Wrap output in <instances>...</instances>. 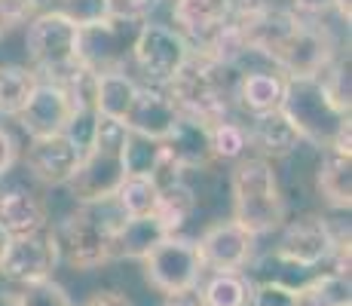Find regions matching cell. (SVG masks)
Masks as SVG:
<instances>
[{
    "instance_id": "obj_37",
    "label": "cell",
    "mask_w": 352,
    "mask_h": 306,
    "mask_svg": "<svg viewBox=\"0 0 352 306\" xmlns=\"http://www.w3.org/2000/svg\"><path fill=\"white\" fill-rule=\"evenodd\" d=\"M16 153H19L16 138L10 135V129L0 126V178H3V175L12 168V162H16Z\"/></svg>"
},
{
    "instance_id": "obj_17",
    "label": "cell",
    "mask_w": 352,
    "mask_h": 306,
    "mask_svg": "<svg viewBox=\"0 0 352 306\" xmlns=\"http://www.w3.org/2000/svg\"><path fill=\"white\" fill-rule=\"evenodd\" d=\"M178 107L168 98V92L162 86H138V95H135L132 107H129L123 126L129 132H138L144 138L153 141H166V135L172 132L175 120H178Z\"/></svg>"
},
{
    "instance_id": "obj_33",
    "label": "cell",
    "mask_w": 352,
    "mask_h": 306,
    "mask_svg": "<svg viewBox=\"0 0 352 306\" xmlns=\"http://www.w3.org/2000/svg\"><path fill=\"white\" fill-rule=\"evenodd\" d=\"M50 10H58L62 16L71 19L77 28H86V25H96L101 19L113 16L111 0H56Z\"/></svg>"
},
{
    "instance_id": "obj_8",
    "label": "cell",
    "mask_w": 352,
    "mask_h": 306,
    "mask_svg": "<svg viewBox=\"0 0 352 306\" xmlns=\"http://www.w3.org/2000/svg\"><path fill=\"white\" fill-rule=\"evenodd\" d=\"M193 46L178 28L147 19L132 46V65L144 86H168L187 65Z\"/></svg>"
},
{
    "instance_id": "obj_14",
    "label": "cell",
    "mask_w": 352,
    "mask_h": 306,
    "mask_svg": "<svg viewBox=\"0 0 352 306\" xmlns=\"http://www.w3.org/2000/svg\"><path fill=\"white\" fill-rule=\"evenodd\" d=\"M80 160H83V151H80L65 132L31 138L28 151H25V166H28V172L40 184H46V187H67L71 178L77 175Z\"/></svg>"
},
{
    "instance_id": "obj_21",
    "label": "cell",
    "mask_w": 352,
    "mask_h": 306,
    "mask_svg": "<svg viewBox=\"0 0 352 306\" xmlns=\"http://www.w3.org/2000/svg\"><path fill=\"white\" fill-rule=\"evenodd\" d=\"M316 193L334 212H349L352 206V151L328 147L316 166Z\"/></svg>"
},
{
    "instance_id": "obj_40",
    "label": "cell",
    "mask_w": 352,
    "mask_h": 306,
    "mask_svg": "<svg viewBox=\"0 0 352 306\" xmlns=\"http://www.w3.org/2000/svg\"><path fill=\"white\" fill-rule=\"evenodd\" d=\"M0 306H12V297H0Z\"/></svg>"
},
{
    "instance_id": "obj_35",
    "label": "cell",
    "mask_w": 352,
    "mask_h": 306,
    "mask_svg": "<svg viewBox=\"0 0 352 306\" xmlns=\"http://www.w3.org/2000/svg\"><path fill=\"white\" fill-rule=\"evenodd\" d=\"M37 12H43L40 0H0V22H3L6 31L28 25Z\"/></svg>"
},
{
    "instance_id": "obj_12",
    "label": "cell",
    "mask_w": 352,
    "mask_h": 306,
    "mask_svg": "<svg viewBox=\"0 0 352 306\" xmlns=\"http://www.w3.org/2000/svg\"><path fill=\"white\" fill-rule=\"evenodd\" d=\"M56 267H58V251H56V239H52V227H43L28 236H12L3 257H0V276L6 282L19 285V288L52 278Z\"/></svg>"
},
{
    "instance_id": "obj_30",
    "label": "cell",
    "mask_w": 352,
    "mask_h": 306,
    "mask_svg": "<svg viewBox=\"0 0 352 306\" xmlns=\"http://www.w3.org/2000/svg\"><path fill=\"white\" fill-rule=\"evenodd\" d=\"M208 141H212V156L218 162H239L248 153L245 122H236L233 117L212 122L208 126Z\"/></svg>"
},
{
    "instance_id": "obj_13",
    "label": "cell",
    "mask_w": 352,
    "mask_h": 306,
    "mask_svg": "<svg viewBox=\"0 0 352 306\" xmlns=\"http://www.w3.org/2000/svg\"><path fill=\"white\" fill-rule=\"evenodd\" d=\"M257 236L248 233L239 221H218L196 239L202 267L212 273H242L254 261Z\"/></svg>"
},
{
    "instance_id": "obj_27",
    "label": "cell",
    "mask_w": 352,
    "mask_h": 306,
    "mask_svg": "<svg viewBox=\"0 0 352 306\" xmlns=\"http://www.w3.org/2000/svg\"><path fill=\"white\" fill-rule=\"evenodd\" d=\"M196 202H199L196 199V190L181 178V181L168 184V187H160V202H157V212L153 215L162 221V227L168 230V236H175V233H181L184 223L193 217Z\"/></svg>"
},
{
    "instance_id": "obj_29",
    "label": "cell",
    "mask_w": 352,
    "mask_h": 306,
    "mask_svg": "<svg viewBox=\"0 0 352 306\" xmlns=\"http://www.w3.org/2000/svg\"><path fill=\"white\" fill-rule=\"evenodd\" d=\"M199 294L206 306H252V278L242 273H212Z\"/></svg>"
},
{
    "instance_id": "obj_41",
    "label": "cell",
    "mask_w": 352,
    "mask_h": 306,
    "mask_svg": "<svg viewBox=\"0 0 352 306\" xmlns=\"http://www.w3.org/2000/svg\"><path fill=\"white\" fill-rule=\"evenodd\" d=\"M3 34H6V28H3V22H0V40H3Z\"/></svg>"
},
{
    "instance_id": "obj_31",
    "label": "cell",
    "mask_w": 352,
    "mask_h": 306,
    "mask_svg": "<svg viewBox=\"0 0 352 306\" xmlns=\"http://www.w3.org/2000/svg\"><path fill=\"white\" fill-rule=\"evenodd\" d=\"M166 153L162 141H153V138H144L138 132H129L126 129V138H123V166H126V175H153Z\"/></svg>"
},
{
    "instance_id": "obj_36",
    "label": "cell",
    "mask_w": 352,
    "mask_h": 306,
    "mask_svg": "<svg viewBox=\"0 0 352 306\" xmlns=\"http://www.w3.org/2000/svg\"><path fill=\"white\" fill-rule=\"evenodd\" d=\"M340 0H288V10L300 19H322L328 12H337Z\"/></svg>"
},
{
    "instance_id": "obj_7",
    "label": "cell",
    "mask_w": 352,
    "mask_h": 306,
    "mask_svg": "<svg viewBox=\"0 0 352 306\" xmlns=\"http://www.w3.org/2000/svg\"><path fill=\"white\" fill-rule=\"evenodd\" d=\"M337 52L340 46H337L334 34L319 19L297 16L285 28V34L263 52V58L285 77H322L324 67L337 58Z\"/></svg>"
},
{
    "instance_id": "obj_5",
    "label": "cell",
    "mask_w": 352,
    "mask_h": 306,
    "mask_svg": "<svg viewBox=\"0 0 352 306\" xmlns=\"http://www.w3.org/2000/svg\"><path fill=\"white\" fill-rule=\"evenodd\" d=\"M123 221L120 217H101L98 206H80L77 212L52 227V239H56L58 263H67L71 270L89 273L104 263L113 261V230Z\"/></svg>"
},
{
    "instance_id": "obj_4",
    "label": "cell",
    "mask_w": 352,
    "mask_h": 306,
    "mask_svg": "<svg viewBox=\"0 0 352 306\" xmlns=\"http://www.w3.org/2000/svg\"><path fill=\"white\" fill-rule=\"evenodd\" d=\"M123 138H126L123 122L98 113L92 144L80 160L77 175L67 184L80 206H104V202H111L117 196L120 184L126 181Z\"/></svg>"
},
{
    "instance_id": "obj_3",
    "label": "cell",
    "mask_w": 352,
    "mask_h": 306,
    "mask_svg": "<svg viewBox=\"0 0 352 306\" xmlns=\"http://www.w3.org/2000/svg\"><path fill=\"white\" fill-rule=\"evenodd\" d=\"M230 193H233V221H239L257 239L276 233L288 221L285 193L273 162L261 156H242L230 172Z\"/></svg>"
},
{
    "instance_id": "obj_23",
    "label": "cell",
    "mask_w": 352,
    "mask_h": 306,
    "mask_svg": "<svg viewBox=\"0 0 352 306\" xmlns=\"http://www.w3.org/2000/svg\"><path fill=\"white\" fill-rule=\"evenodd\" d=\"M0 227L6 230L10 239L28 236L50 227V212H46L43 199L28 190H6V193H0Z\"/></svg>"
},
{
    "instance_id": "obj_34",
    "label": "cell",
    "mask_w": 352,
    "mask_h": 306,
    "mask_svg": "<svg viewBox=\"0 0 352 306\" xmlns=\"http://www.w3.org/2000/svg\"><path fill=\"white\" fill-rule=\"evenodd\" d=\"M252 306H297V291L282 282H252Z\"/></svg>"
},
{
    "instance_id": "obj_32",
    "label": "cell",
    "mask_w": 352,
    "mask_h": 306,
    "mask_svg": "<svg viewBox=\"0 0 352 306\" xmlns=\"http://www.w3.org/2000/svg\"><path fill=\"white\" fill-rule=\"evenodd\" d=\"M12 306H74V300L56 278H46L19 288V294H12Z\"/></svg>"
},
{
    "instance_id": "obj_9",
    "label": "cell",
    "mask_w": 352,
    "mask_h": 306,
    "mask_svg": "<svg viewBox=\"0 0 352 306\" xmlns=\"http://www.w3.org/2000/svg\"><path fill=\"white\" fill-rule=\"evenodd\" d=\"M141 263H144L147 285L157 288L162 297L199 288V278L206 273L196 239H184L181 233L166 236Z\"/></svg>"
},
{
    "instance_id": "obj_20",
    "label": "cell",
    "mask_w": 352,
    "mask_h": 306,
    "mask_svg": "<svg viewBox=\"0 0 352 306\" xmlns=\"http://www.w3.org/2000/svg\"><path fill=\"white\" fill-rule=\"evenodd\" d=\"M248 147L254 151V156L267 162H276V160H285L303 144L297 129L288 122V117L282 111H273V113H261V117H248Z\"/></svg>"
},
{
    "instance_id": "obj_11",
    "label": "cell",
    "mask_w": 352,
    "mask_h": 306,
    "mask_svg": "<svg viewBox=\"0 0 352 306\" xmlns=\"http://www.w3.org/2000/svg\"><path fill=\"white\" fill-rule=\"evenodd\" d=\"M276 233H279V245L273 251L276 257L303 270H322V263H331L334 257L337 236L343 230H334L324 217L307 215L297 221H285Z\"/></svg>"
},
{
    "instance_id": "obj_16",
    "label": "cell",
    "mask_w": 352,
    "mask_h": 306,
    "mask_svg": "<svg viewBox=\"0 0 352 306\" xmlns=\"http://www.w3.org/2000/svg\"><path fill=\"white\" fill-rule=\"evenodd\" d=\"M230 22H233L230 0H172V28L184 34L193 50L206 46Z\"/></svg>"
},
{
    "instance_id": "obj_39",
    "label": "cell",
    "mask_w": 352,
    "mask_h": 306,
    "mask_svg": "<svg viewBox=\"0 0 352 306\" xmlns=\"http://www.w3.org/2000/svg\"><path fill=\"white\" fill-rule=\"evenodd\" d=\"M233 3V16H248V12H263L273 10V6H282L279 0H230Z\"/></svg>"
},
{
    "instance_id": "obj_24",
    "label": "cell",
    "mask_w": 352,
    "mask_h": 306,
    "mask_svg": "<svg viewBox=\"0 0 352 306\" xmlns=\"http://www.w3.org/2000/svg\"><path fill=\"white\" fill-rule=\"evenodd\" d=\"M138 80L126 71H107L98 74V86H96V113L111 120H126L129 107H132L135 95H138Z\"/></svg>"
},
{
    "instance_id": "obj_10",
    "label": "cell",
    "mask_w": 352,
    "mask_h": 306,
    "mask_svg": "<svg viewBox=\"0 0 352 306\" xmlns=\"http://www.w3.org/2000/svg\"><path fill=\"white\" fill-rule=\"evenodd\" d=\"M144 22L147 19L107 16L96 25L80 28V65L92 67L96 74L126 71L129 58H132L135 37H138Z\"/></svg>"
},
{
    "instance_id": "obj_6",
    "label": "cell",
    "mask_w": 352,
    "mask_h": 306,
    "mask_svg": "<svg viewBox=\"0 0 352 306\" xmlns=\"http://www.w3.org/2000/svg\"><path fill=\"white\" fill-rule=\"evenodd\" d=\"M25 28V50L37 77L62 83L80 65V28L58 10L37 12Z\"/></svg>"
},
{
    "instance_id": "obj_19",
    "label": "cell",
    "mask_w": 352,
    "mask_h": 306,
    "mask_svg": "<svg viewBox=\"0 0 352 306\" xmlns=\"http://www.w3.org/2000/svg\"><path fill=\"white\" fill-rule=\"evenodd\" d=\"M288 77L276 67H252V71L239 74L236 83V107L248 117H261V113H273L282 107L285 98Z\"/></svg>"
},
{
    "instance_id": "obj_18",
    "label": "cell",
    "mask_w": 352,
    "mask_h": 306,
    "mask_svg": "<svg viewBox=\"0 0 352 306\" xmlns=\"http://www.w3.org/2000/svg\"><path fill=\"white\" fill-rule=\"evenodd\" d=\"M162 147L181 166V172H199V168H208L214 162L212 141H208V122L187 117V113H181L175 120L172 132L166 135Z\"/></svg>"
},
{
    "instance_id": "obj_15",
    "label": "cell",
    "mask_w": 352,
    "mask_h": 306,
    "mask_svg": "<svg viewBox=\"0 0 352 306\" xmlns=\"http://www.w3.org/2000/svg\"><path fill=\"white\" fill-rule=\"evenodd\" d=\"M71 117H74V107L65 86L56 83V80H40L34 95L28 98V105L16 117V122L28 132V138H40V135L65 132Z\"/></svg>"
},
{
    "instance_id": "obj_28",
    "label": "cell",
    "mask_w": 352,
    "mask_h": 306,
    "mask_svg": "<svg viewBox=\"0 0 352 306\" xmlns=\"http://www.w3.org/2000/svg\"><path fill=\"white\" fill-rule=\"evenodd\" d=\"M113 206L120 208L123 217H144L157 212L160 202V187L151 175H126V181L120 184L117 196H113Z\"/></svg>"
},
{
    "instance_id": "obj_38",
    "label": "cell",
    "mask_w": 352,
    "mask_h": 306,
    "mask_svg": "<svg viewBox=\"0 0 352 306\" xmlns=\"http://www.w3.org/2000/svg\"><path fill=\"white\" fill-rule=\"evenodd\" d=\"M83 306H135V303L120 291H96Z\"/></svg>"
},
{
    "instance_id": "obj_2",
    "label": "cell",
    "mask_w": 352,
    "mask_h": 306,
    "mask_svg": "<svg viewBox=\"0 0 352 306\" xmlns=\"http://www.w3.org/2000/svg\"><path fill=\"white\" fill-rule=\"evenodd\" d=\"M279 111L297 129L300 141H309L319 151H328V147L352 151L349 111L334 105L319 77H288Z\"/></svg>"
},
{
    "instance_id": "obj_26",
    "label": "cell",
    "mask_w": 352,
    "mask_h": 306,
    "mask_svg": "<svg viewBox=\"0 0 352 306\" xmlns=\"http://www.w3.org/2000/svg\"><path fill=\"white\" fill-rule=\"evenodd\" d=\"M297 306H352V285L346 273L322 270L297 288Z\"/></svg>"
},
{
    "instance_id": "obj_22",
    "label": "cell",
    "mask_w": 352,
    "mask_h": 306,
    "mask_svg": "<svg viewBox=\"0 0 352 306\" xmlns=\"http://www.w3.org/2000/svg\"><path fill=\"white\" fill-rule=\"evenodd\" d=\"M168 236L157 215L144 217H123L113 230V261L126 257V261H144L153 248Z\"/></svg>"
},
{
    "instance_id": "obj_1",
    "label": "cell",
    "mask_w": 352,
    "mask_h": 306,
    "mask_svg": "<svg viewBox=\"0 0 352 306\" xmlns=\"http://www.w3.org/2000/svg\"><path fill=\"white\" fill-rule=\"evenodd\" d=\"M236 83H239V67L193 50L178 77L162 89L175 101L178 113H187V117H196L212 126V122L233 117Z\"/></svg>"
},
{
    "instance_id": "obj_25",
    "label": "cell",
    "mask_w": 352,
    "mask_h": 306,
    "mask_svg": "<svg viewBox=\"0 0 352 306\" xmlns=\"http://www.w3.org/2000/svg\"><path fill=\"white\" fill-rule=\"evenodd\" d=\"M40 77L31 65H0V117L16 120L37 89Z\"/></svg>"
}]
</instances>
